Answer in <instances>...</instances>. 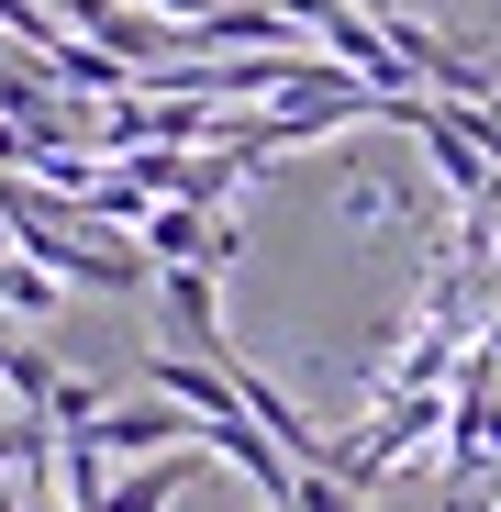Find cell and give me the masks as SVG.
<instances>
[{
  "mask_svg": "<svg viewBox=\"0 0 501 512\" xmlns=\"http://www.w3.org/2000/svg\"><path fill=\"white\" fill-rule=\"evenodd\" d=\"M490 346H501V323H490Z\"/></svg>",
  "mask_w": 501,
  "mask_h": 512,
  "instance_id": "30bf717a",
  "label": "cell"
},
{
  "mask_svg": "<svg viewBox=\"0 0 501 512\" xmlns=\"http://www.w3.org/2000/svg\"><path fill=\"white\" fill-rule=\"evenodd\" d=\"M56 301H67V279H56V268H34L23 245H0V312H23V323H45Z\"/></svg>",
  "mask_w": 501,
  "mask_h": 512,
  "instance_id": "8992f818",
  "label": "cell"
},
{
  "mask_svg": "<svg viewBox=\"0 0 501 512\" xmlns=\"http://www.w3.org/2000/svg\"><path fill=\"white\" fill-rule=\"evenodd\" d=\"M156 301H167V323H179L201 357H223V279L212 268H156Z\"/></svg>",
  "mask_w": 501,
  "mask_h": 512,
  "instance_id": "5b68a950",
  "label": "cell"
},
{
  "mask_svg": "<svg viewBox=\"0 0 501 512\" xmlns=\"http://www.w3.org/2000/svg\"><path fill=\"white\" fill-rule=\"evenodd\" d=\"M34 446H56V423H45V412H23V423H0V479H12V468H23Z\"/></svg>",
  "mask_w": 501,
  "mask_h": 512,
  "instance_id": "ba28073f",
  "label": "cell"
},
{
  "mask_svg": "<svg viewBox=\"0 0 501 512\" xmlns=\"http://www.w3.org/2000/svg\"><path fill=\"white\" fill-rule=\"evenodd\" d=\"M56 12H67V34H78V45H101V56H112V67H134V78H145V67H167V45H190L179 23H156L145 0H56Z\"/></svg>",
  "mask_w": 501,
  "mask_h": 512,
  "instance_id": "6da1fadb",
  "label": "cell"
},
{
  "mask_svg": "<svg viewBox=\"0 0 501 512\" xmlns=\"http://www.w3.org/2000/svg\"><path fill=\"white\" fill-rule=\"evenodd\" d=\"M0 512H23V490H0Z\"/></svg>",
  "mask_w": 501,
  "mask_h": 512,
  "instance_id": "9c48e42d",
  "label": "cell"
},
{
  "mask_svg": "<svg viewBox=\"0 0 501 512\" xmlns=\"http://www.w3.org/2000/svg\"><path fill=\"white\" fill-rule=\"evenodd\" d=\"M134 234H145V268H223L234 256V223L201 212V201H156Z\"/></svg>",
  "mask_w": 501,
  "mask_h": 512,
  "instance_id": "7a4b0ae2",
  "label": "cell"
},
{
  "mask_svg": "<svg viewBox=\"0 0 501 512\" xmlns=\"http://www.w3.org/2000/svg\"><path fill=\"white\" fill-rule=\"evenodd\" d=\"M90 435H101V457H179V446H201V412L190 401H112Z\"/></svg>",
  "mask_w": 501,
  "mask_h": 512,
  "instance_id": "3957f363",
  "label": "cell"
},
{
  "mask_svg": "<svg viewBox=\"0 0 501 512\" xmlns=\"http://www.w3.org/2000/svg\"><path fill=\"white\" fill-rule=\"evenodd\" d=\"M190 45L201 56H279V45H301V23L279 12V0H212Z\"/></svg>",
  "mask_w": 501,
  "mask_h": 512,
  "instance_id": "277c9868",
  "label": "cell"
},
{
  "mask_svg": "<svg viewBox=\"0 0 501 512\" xmlns=\"http://www.w3.org/2000/svg\"><path fill=\"white\" fill-rule=\"evenodd\" d=\"M56 379H67V368H56L45 346H23V334H12V323H0V390H12L23 412H45V401H56Z\"/></svg>",
  "mask_w": 501,
  "mask_h": 512,
  "instance_id": "52a82bcc",
  "label": "cell"
}]
</instances>
